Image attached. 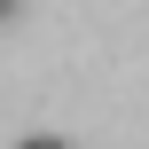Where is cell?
<instances>
[{
    "instance_id": "cell-1",
    "label": "cell",
    "mask_w": 149,
    "mask_h": 149,
    "mask_svg": "<svg viewBox=\"0 0 149 149\" xmlns=\"http://www.w3.org/2000/svg\"><path fill=\"white\" fill-rule=\"evenodd\" d=\"M16 149H71V141H55V134H24Z\"/></svg>"
},
{
    "instance_id": "cell-2",
    "label": "cell",
    "mask_w": 149,
    "mask_h": 149,
    "mask_svg": "<svg viewBox=\"0 0 149 149\" xmlns=\"http://www.w3.org/2000/svg\"><path fill=\"white\" fill-rule=\"evenodd\" d=\"M16 8H24V0H0V24H16Z\"/></svg>"
}]
</instances>
